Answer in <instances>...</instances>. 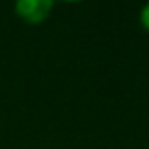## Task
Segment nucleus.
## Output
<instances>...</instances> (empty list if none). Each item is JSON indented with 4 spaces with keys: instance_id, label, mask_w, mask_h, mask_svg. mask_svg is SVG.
Returning a JSON list of instances; mask_svg holds the SVG:
<instances>
[{
    "instance_id": "obj_1",
    "label": "nucleus",
    "mask_w": 149,
    "mask_h": 149,
    "mask_svg": "<svg viewBox=\"0 0 149 149\" xmlns=\"http://www.w3.org/2000/svg\"><path fill=\"white\" fill-rule=\"evenodd\" d=\"M53 10L51 0H19L15 4V11L25 23L38 25L44 19H47L49 11Z\"/></svg>"
},
{
    "instance_id": "obj_2",
    "label": "nucleus",
    "mask_w": 149,
    "mask_h": 149,
    "mask_svg": "<svg viewBox=\"0 0 149 149\" xmlns=\"http://www.w3.org/2000/svg\"><path fill=\"white\" fill-rule=\"evenodd\" d=\"M140 23H142V26L149 32V4L142 8V11H140Z\"/></svg>"
}]
</instances>
